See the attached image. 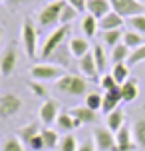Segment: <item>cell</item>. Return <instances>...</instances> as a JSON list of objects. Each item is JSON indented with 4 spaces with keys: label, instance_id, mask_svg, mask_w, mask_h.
Returning <instances> with one entry per match:
<instances>
[{
    "label": "cell",
    "instance_id": "1",
    "mask_svg": "<svg viewBox=\"0 0 145 151\" xmlns=\"http://www.w3.org/2000/svg\"><path fill=\"white\" fill-rule=\"evenodd\" d=\"M56 91H60L64 96H70V98H78V96H88L90 93V83L84 76L78 74H64L54 83Z\"/></svg>",
    "mask_w": 145,
    "mask_h": 151
},
{
    "label": "cell",
    "instance_id": "2",
    "mask_svg": "<svg viewBox=\"0 0 145 151\" xmlns=\"http://www.w3.org/2000/svg\"><path fill=\"white\" fill-rule=\"evenodd\" d=\"M68 34H70V26H60V28H56V30L46 38V42L42 44V48H40V52H38L40 60L48 62V58H50V56H52V54L56 52L64 42H66Z\"/></svg>",
    "mask_w": 145,
    "mask_h": 151
},
{
    "label": "cell",
    "instance_id": "3",
    "mask_svg": "<svg viewBox=\"0 0 145 151\" xmlns=\"http://www.w3.org/2000/svg\"><path fill=\"white\" fill-rule=\"evenodd\" d=\"M66 6V0H54L50 4L42 8L36 16L40 28H52L56 24H60V14H62V8Z\"/></svg>",
    "mask_w": 145,
    "mask_h": 151
},
{
    "label": "cell",
    "instance_id": "4",
    "mask_svg": "<svg viewBox=\"0 0 145 151\" xmlns=\"http://www.w3.org/2000/svg\"><path fill=\"white\" fill-rule=\"evenodd\" d=\"M64 74H68L64 68H60V66H54V64H46V62H42V64H36L34 68L30 70V76L32 80H36V82H58Z\"/></svg>",
    "mask_w": 145,
    "mask_h": 151
},
{
    "label": "cell",
    "instance_id": "5",
    "mask_svg": "<svg viewBox=\"0 0 145 151\" xmlns=\"http://www.w3.org/2000/svg\"><path fill=\"white\" fill-rule=\"evenodd\" d=\"M20 38H22L24 50L28 54V58H38V30L36 26L30 22V20H24L22 22V32H20Z\"/></svg>",
    "mask_w": 145,
    "mask_h": 151
},
{
    "label": "cell",
    "instance_id": "6",
    "mask_svg": "<svg viewBox=\"0 0 145 151\" xmlns=\"http://www.w3.org/2000/svg\"><path fill=\"white\" fill-rule=\"evenodd\" d=\"M109 4H111V10L121 18L145 14V4L141 0H109Z\"/></svg>",
    "mask_w": 145,
    "mask_h": 151
},
{
    "label": "cell",
    "instance_id": "7",
    "mask_svg": "<svg viewBox=\"0 0 145 151\" xmlns=\"http://www.w3.org/2000/svg\"><path fill=\"white\" fill-rule=\"evenodd\" d=\"M22 109V99L18 93H12V91H8V93H2L0 96V117H14L18 115V111Z\"/></svg>",
    "mask_w": 145,
    "mask_h": 151
},
{
    "label": "cell",
    "instance_id": "8",
    "mask_svg": "<svg viewBox=\"0 0 145 151\" xmlns=\"http://www.w3.org/2000/svg\"><path fill=\"white\" fill-rule=\"evenodd\" d=\"M93 143L98 151H117L115 145V133L107 127H95L93 129Z\"/></svg>",
    "mask_w": 145,
    "mask_h": 151
},
{
    "label": "cell",
    "instance_id": "9",
    "mask_svg": "<svg viewBox=\"0 0 145 151\" xmlns=\"http://www.w3.org/2000/svg\"><path fill=\"white\" fill-rule=\"evenodd\" d=\"M78 68H80V72H82L84 78H88V80L99 83V78H101V76H99V72H98V66H95V60H93V54L92 52H88L84 58L78 60Z\"/></svg>",
    "mask_w": 145,
    "mask_h": 151
},
{
    "label": "cell",
    "instance_id": "10",
    "mask_svg": "<svg viewBox=\"0 0 145 151\" xmlns=\"http://www.w3.org/2000/svg\"><path fill=\"white\" fill-rule=\"evenodd\" d=\"M16 62H18V52H16V46L10 44L2 52V56H0V74L4 76V78L10 76L16 70Z\"/></svg>",
    "mask_w": 145,
    "mask_h": 151
},
{
    "label": "cell",
    "instance_id": "11",
    "mask_svg": "<svg viewBox=\"0 0 145 151\" xmlns=\"http://www.w3.org/2000/svg\"><path fill=\"white\" fill-rule=\"evenodd\" d=\"M115 145H117V151H135L137 149V143L133 139V129L129 125H123L115 133Z\"/></svg>",
    "mask_w": 145,
    "mask_h": 151
},
{
    "label": "cell",
    "instance_id": "12",
    "mask_svg": "<svg viewBox=\"0 0 145 151\" xmlns=\"http://www.w3.org/2000/svg\"><path fill=\"white\" fill-rule=\"evenodd\" d=\"M38 115H40V121L44 123V125H50L54 121L58 119V115H60V104L56 101V99H46L38 109Z\"/></svg>",
    "mask_w": 145,
    "mask_h": 151
},
{
    "label": "cell",
    "instance_id": "13",
    "mask_svg": "<svg viewBox=\"0 0 145 151\" xmlns=\"http://www.w3.org/2000/svg\"><path fill=\"white\" fill-rule=\"evenodd\" d=\"M121 101L123 99H121V90H119V88L106 91V93H103V101H101V111L106 113V115L111 113V111H115Z\"/></svg>",
    "mask_w": 145,
    "mask_h": 151
},
{
    "label": "cell",
    "instance_id": "14",
    "mask_svg": "<svg viewBox=\"0 0 145 151\" xmlns=\"http://www.w3.org/2000/svg\"><path fill=\"white\" fill-rule=\"evenodd\" d=\"M85 12L95 16L98 20H101L103 16H107L109 12H111V4H109V0H88Z\"/></svg>",
    "mask_w": 145,
    "mask_h": 151
},
{
    "label": "cell",
    "instance_id": "15",
    "mask_svg": "<svg viewBox=\"0 0 145 151\" xmlns=\"http://www.w3.org/2000/svg\"><path fill=\"white\" fill-rule=\"evenodd\" d=\"M48 60L52 62L54 66H60V68H64V70H66L68 66H72L70 62H72V60H76V58L72 56V52H70L68 44H62L60 48H58V50H56V52H54L52 56L48 58Z\"/></svg>",
    "mask_w": 145,
    "mask_h": 151
},
{
    "label": "cell",
    "instance_id": "16",
    "mask_svg": "<svg viewBox=\"0 0 145 151\" xmlns=\"http://www.w3.org/2000/svg\"><path fill=\"white\" fill-rule=\"evenodd\" d=\"M68 48H70V52H72V56L76 58V60H80V58H84L88 52H92L90 48V42H88V38H80V36H74V38H70V42H68Z\"/></svg>",
    "mask_w": 145,
    "mask_h": 151
},
{
    "label": "cell",
    "instance_id": "17",
    "mask_svg": "<svg viewBox=\"0 0 145 151\" xmlns=\"http://www.w3.org/2000/svg\"><path fill=\"white\" fill-rule=\"evenodd\" d=\"M68 111H70V115H74L76 119L82 121V125H92L98 119V113L85 106H76V107H72V109H68Z\"/></svg>",
    "mask_w": 145,
    "mask_h": 151
},
{
    "label": "cell",
    "instance_id": "18",
    "mask_svg": "<svg viewBox=\"0 0 145 151\" xmlns=\"http://www.w3.org/2000/svg\"><path fill=\"white\" fill-rule=\"evenodd\" d=\"M119 90H121V99L123 104H131V101H135L139 96V83L135 78H129L127 82H123L119 86Z\"/></svg>",
    "mask_w": 145,
    "mask_h": 151
},
{
    "label": "cell",
    "instance_id": "19",
    "mask_svg": "<svg viewBox=\"0 0 145 151\" xmlns=\"http://www.w3.org/2000/svg\"><path fill=\"white\" fill-rule=\"evenodd\" d=\"M125 125V113H123V109H115V111L107 113L106 115V127L109 129V131H113V133H117L119 129Z\"/></svg>",
    "mask_w": 145,
    "mask_h": 151
},
{
    "label": "cell",
    "instance_id": "20",
    "mask_svg": "<svg viewBox=\"0 0 145 151\" xmlns=\"http://www.w3.org/2000/svg\"><path fill=\"white\" fill-rule=\"evenodd\" d=\"M119 28H123V18H121L119 14H115L113 10H111L107 16H103V18L99 20V30H101V32L119 30Z\"/></svg>",
    "mask_w": 145,
    "mask_h": 151
},
{
    "label": "cell",
    "instance_id": "21",
    "mask_svg": "<svg viewBox=\"0 0 145 151\" xmlns=\"http://www.w3.org/2000/svg\"><path fill=\"white\" fill-rule=\"evenodd\" d=\"M56 125H58L62 131L70 133V131H74V129L80 127V125H82V121L76 119L74 115H70V111H62L60 115H58V119H56Z\"/></svg>",
    "mask_w": 145,
    "mask_h": 151
},
{
    "label": "cell",
    "instance_id": "22",
    "mask_svg": "<svg viewBox=\"0 0 145 151\" xmlns=\"http://www.w3.org/2000/svg\"><path fill=\"white\" fill-rule=\"evenodd\" d=\"M40 131H42L40 123H36V121H34V123H28V125L20 127V131H18V137H20V141H22L24 145H28L36 135H40Z\"/></svg>",
    "mask_w": 145,
    "mask_h": 151
},
{
    "label": "cell",
    "instance_id": "23",
    "mask_svg": "<svg viewBox=\"0 0 145 151\" xmlns=\"http://www.w3.org/2000/svg\"><path fill=\"white\" fill-rule=\"evenodd\" d=\"M40 135L44 139V145H46V151H56L60 147V137L54 129H48V127H42Z\"/></svg>",
    "mask_w": 145,
    "mask_h": 151
},
{
    "label": "cell",
    "instance_id": "24",
    "mask_svg": "<svg viewBox=\"0 0 145 151\" xmlns=\"http://www.w3.org/2000/svg\"><path fill=\"white\" fill-rule=\"evenodd\" d=\"M99 30V20L92 14H85L82 20V32L85 34V38H93Z\"/></svg>",
    "mask_w": 145,
    "mask_h": 151
},
{
    "label": "cell",
    "instance_id": "25",
    "mask_svg": "<svg viewBox=\"0 0 145 151\" xmlns=\"http://www.w3.org/2000/svg\"><path fill=\"white\" fill-rule=\"evenodd\" d=\"M123 44L127 46L129 50H135V48L145 44V38H143V34H139V32H135V30L123 32Z\"/></svg>",
    "mask_w": 145,
    "mask_h": 151
},
{
    "label": "cell",
    "instance_id": "26",
    "mask_svg": "<svg viewBox=\"0 0 145 151\" xmlns=\"http://www.w3.org/2000/svg\"><path fill=\"white\" fill-rule=\"evenodd\" d=\"M93 60H95V66H98V72L99 74H103L107 70V56H106V50H103V46L101 44H95L93 46Z\"/></svg>",
    "mask_w": 145,
    "mask_h": 151
},
{
    "label": "cell",
    "instance_id": "27",
    "mask_svg": "<svg viewBox=\"0 0 145 151\" xmlns=\"http://www.w3.org/2000/svg\"><path fill=\"white\" fill-rule=\"evenodd\" d=\"M133 139H135V143H137V147H141V149H145V117H139V119H135V123H133Z\"/></svg>",
    "mask_w": 145,
    "mask_h": 151
},
{
    "label": "cell",
    "instance_id": "28",
    "mask_svg": "<svg viewBox=\"0 0 145 151\" xmlns=\"http://www.w3.org/2000/svg\"><path fill=\"white\" fill-rule=\"evenodd\" d=\"M111 76L115 78V82L121 86L123 82L129 80V66L127 62H121V64H113V70H111Z\"/></svg>",
    "mask_w": 145,
    "mask_h": 151
},
{
    "label": "cell",
    "instance_id": "29",
    "mask_svg": "<svg viewBox=\"0 0 145 151\" xmlns=\"http://www.w3.org/2000/svg\"><path fill=\"white\" fill-rule=\"evenodd\" d=\"M129 56H131V50L123 44V42H121V44H117L113 50H111V60H113V64L127 62V60H129Z\"/></svg>",
    "mask_w": 145,
    "mask_h": 151
},
{
    "label": "cell",
    "instance_id": "30",
    "mask_svg": "<svg viewBox=\"0 0 145 151\" xmlns=\"http://www.w3.org/2000/svg\"><path fill=\"white\" fill-rule=\"evenodd\" d=\"M103 44L109 46L111 50H113L117 44H121L123 42V30L119 28V30H109V32H103Z\"/></svg>",
    "mask_w": 145,
    "mask_h": 151
},
{
    "label": "cell",
    "instance_id": "31",
    "mask_svg": "<svg viewBox=\"0 0 145 151\" xmlns=\"http://www.w3.org/2000/svg\"><path fill=\"white\" fill-rule=\"evenodd\" d=\"M78 16H80V12H78L74 6H70L68 2H66V6L62 8V14H60V26H70Z\"/></svg>",
    "mask_w": 145,
    "mask_h": 151
},
{
    "label": "cell",
    "instance_id": "32",
    "mask_svg": "<svg viewBox=\"0 0 145 151\" xmlns=\"http://www.w3.org/2000/svg\"><path fill=\"white\" fill-rule=\"evenodd\" d=\"M101 101H103V96L98 93V91H90L88 96H85V107H90L93 111H101Z\"/></svg>",
    "mask_w": 145,
    "mask_h": 151
},
{
    "label": "cell",
    "instance_id": "33",
    "mask_svg": "<svg viewBox=\"0 0 145 151\" xmlns=\"http://www.w3.org/2000/svg\"><path fill=\"white\" fill-rule=\"evenodd\" d=\"M80 147V141L76 139V135H72V133H66V135L60 139V151H78Z\"/></svg>",
    "mask_w": 145,
    "mask_h": 151
},
{
    "label": "cell",
    "instance_id": "34",
    "mask_svg": "<svg viewBox=\"0 0 145 151\" xmlns=\"http://www.w3.org/2000/svg\"><path fill=\"white\" fill-rule=\"evenodd\" d=\"M28 90H30L32 93L36 96V98L44 99V101H46V99H50V93H48V88H46V86H44L42 82H36V80H34V82H30V83H28Z\"/></svg>",
    "mask_w": 145,
    "mask_h": 151
},
{
    "label": "cell",
    "instance_id": "35",
    "mask_svg": "<svg viewBox=\"0 0 145 151\" xmlns=\"http://www.w3.org/2000/svg\"><path fill=\"white\" fill-rule=\"evenodd\" d=\"M2 151H24V143L20 141L18 135H10L6 137V141L2 145Z\"/></svg>",
    "mask_w": 145,
    "mask_h": 151
},
{
    "label": "cell",
    "instance_id": "36",
    "mask_svg": "<svg viewBox=\"0 0 145 151\" xmlns=\"http://www.w3.org/2000/svg\"><path fill=\"white\" fill-rule=\"evenodd\" d=\"M143 62H145V44L139 46V48H135V50H131L127 66H137V64H143Z\"/></svg>",
    "mask_w": 145,
    "mask_h": 151
},
{
    "label": "cell",
    "instance_id": "37",
    "mask_svg": "<svg viewBox=\"0 0 145 151\" xmlns=\"http://www.w3.org/2000/svg\"><path fill=\"white\" fill-rule=\"evenodd\" d=\"M99 86H101V90L103 91H109V90H115V88H119V83L115 82V78L111 74H103L99 78Z\"/></svg>",
    "mask_w": 145,
    "mask_h": 151
},
{
    "label": "cell",
    "instance_id": "38",
    "mask_svg": "<svg viewBox=\"0 0 145 151\" xmlns=\"http://www.w3.org/2000/svg\"><path fill=\"white\" fill-rule=\"evenodd\" d=\"M129 26L131 30L139 32V34H145V14H137L129 18Z\"/></svg>",
    "mask_w": 145,
    "mask_h": 151
},
{
    "label": "cell",
    "instance_id": "39",
    "mask_svg": "<svg viewBox=\"0 0 145 151\" xmlns=\"http://www.w3.org/2000/svg\"><path fill=\"white\" fill-rule=\"evenodd\" d=\"M66 2H68L70 6L76 8L80 14H82V12H85V4H88V0H66Z\"/></svg>",
    "mask_w": 145,
    "mask_h": 151
},
{
    "label": "cell",
    "instance_id": "40",
    "mask_svg": "<svg viewBox=\"0 0 145 151\" xmlns=\"http://www.w3.org/2000/svg\"><path fill=\"white\" fill-rule=\"evenodd\" d=\"M78 151H98V149H95V143H93V139H85V141H82V143H80Z\"/></svg>",
    "mask_w": 145,
    "mask_h": 151
},
{
    "label": "cell",
    "instance_id": "41",
    "mask_svg": "<svg viewBox=\"0 0 145 151\" xmlns=\"http://www.w3.org/2000/svg\"><path fill=\"white\" fill-rule=\"evenodd\" d=\"M10 4H14V6H18V4H24V2H30V0H8Z\"/></svg>",
    "mask_w": 145,
    "mask_h": 151
},
{
    "label": "cell",
    "instance_id": "42",
    "mask_svg": "<svg viewBox=\"0 0 145 151\" xmlns=\"http://www.w3.org/2000/svg\"><path fill=\"white\" fill-rule=\"evenodd\" d=\"M2 38H4V28L0 26V44H2Z\"/></svg>",
    "mask_w": 145,
    "mask_h": 151
},
{
    "label": "cell",
    "instance_id": "43",
    "mask_svg": "<svg viewBox=\"0 0 145 151\" xmlns=\"http://www.w3.org/2000/svg\"><path fill=\"white\" fill-rule=\"evenodd\" d=\"M0 2H6V0H0Z\"/></svg>",
    "mask_w": 145,
    "mask_h": 151
},
{
    "label": "cell",
    "instance_id": "44",
    "mask_svg": "<svg viewBox=\"0 0 145 151\" xmlns=\"http://www.w3.org/2000/svg\"><path fill=\"white\" fill-rule=\"evenodd\" d=\"M143 4H145V0H143Z\"/></svg>",
    "mask_w": 145,
    "mask_h": 151
}]
</instances>
